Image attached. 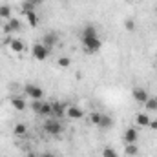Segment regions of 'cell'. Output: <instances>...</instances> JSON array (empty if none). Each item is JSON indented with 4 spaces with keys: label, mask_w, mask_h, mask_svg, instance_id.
Wrapping results in <instances>:
<instances>
[{
    "label": "cell",
    "mask_w": 157,
    "mask_h": 157,
    "mask_svg": "<svg viewBox=\"0 0 157 157\" xmlns=\"http://www.w3.org/2000/svg\"><path fill=\"white\" fill-rule=\"evenodd\" d=\"M49 53H51V49H49V48H46L42 42L35 44V46H33V49H31V55H33V59H35V60H46V59L49 57Z\"/></svg>",
    "instance_id": "7a4b0ae2"
},
{
    "label": "cell",
    "mask_w": 157,
    "mask_h": 157,
    "mask_svg": "<svg viewBox=\"0 0 157 157\" xmlns=\"http://www.w3.org/2000/svg\"><path fill=\"white\" fill-rule=\"evenodd\" d=\"M59 42V37H57V33H46L44 35V39H42V44L46 46V48H49V49H53V46Z\"/></svg>",
    "instance_id": "7c38bea8"
},
{
    "label": "cell",
    "mask_w": 157,
    "mask_h": 157,
    "mask_svg": "<svg viewBox=\"0 0 157 157\" xmlns=\"http://www.w3.org/2000/svg\"><path fill=\"white\" fill-rule=\"evenodd\" d=\"M11 106H13L17 112H22V110H26V101H24L22 97H13V99H11Z\"/></svg>",
    "instance_id": "5bb4252c"
},
{
    "label": "cell",
    "mask_w": 157,
    "mask_h": 157,
    "mask_svg": "<svg viewBox=\"0 0 157 157\" xmlns=\"http://www.w3.org/2000/svg\"><path fill=\"white\" fill-rule=\"evenodd\" d=\"M126 2H135V0H126Z\"/></svg>",
    "instance_id": "1f68e13d"
},
{
    "label": "cell",
    "mask_w": 157,
    "mask_h": 157,
    "mask_svg": "<svg viewBox=\"0 0 157 157\" xmlns=\"http://www.w3.org/2000/svg\"><path fill=\"white\" fill-rule=\"evenodd\" d=\"M57 64H59L60 68H70V64H71V59H70V57H60V59L57 60Z\"/></svg>",
    "instance_id": "603a6c76"
},
{
    "label": "cell",
    "mask_w": 157,
    "mask_h": 157,
    "mask_svg": "<svg viewBox=\"0 0 157 157\" xmlns=\"http://www.w3.org/2000/svg\"><path fill=\"white\" fill-rule=\"evenodd\" d=\"M40 115H42V117H49V115H53V112H51V102H44V104H42V108H40Z\"/></svg>",
    "instance_id": "44dd1931"
},
{
    "label": "cell",
    "mask_w": 157,
    "mask_h": 157,
    "mask_svg": "<svg viewBox=\"0 0 157 157\" xmlns=\"http://www.w3.org/2000/svg\"><path fill=\"white\" fill-rule=\"evenodd\" d=\"M155 66H157V60H155Z\"/></svg>",
    "instance_id": "d6a6232c"
},
{
    "label": "cell",
    "mask_w": 157,
    "mask_h": 157,
    "mask_svg": "<svg viewBox=\"0 0 157 157\" xmlns=\"http://www.w3.org/2000/svg\"><path fill=\"white\" fill-rule=\"evenodd\" d=\"M95 37H99V35H97V28H95L93 24H88V26L80 31V40L82 39H95Z\"/></svg>",
    "instance_id": "30bf717a"
},
{
    "label": "cell",
    "mask_w": 157,
    "mask_h": 157,
    "mask_svg": "<svg viewBox=\"0 0 157 157\" xmlns=\"http://www.w3.org/2000/svg\"><path fill=\"white\" fill-rule=\"evenodd\" d=\"M26 15V20H28V24L31 26V28H37L39 26V15L35 13V11H28V13H24Z\"/></svg>",
    "instance_id": "4fadbf2b"
},
{
    "label": "cell",
    "mask_w": 157,
    "mask_h": 157,
    "mask_svg": "<svg viewBox=\"0 0 157 157\" xmlns=\"http://www.w3.org/2000/svg\"><path fill=\"white\" fill-rule=\"evenodd\" d=\"M13 133H15L17 137H22V135H26V133H28V128H26V124H22V122L15 124V128H13Z\"/></svg>",
    "instance_id": "e0dca14e"
},
{
    "label": "cell",
    "mask_w": 157,
    "mask_h": 157,
    "mask_svg": "<svg viewBox=\"0 0 157 157\" xmlns=\"http://www.w3.org/2000/svg\"><path fill=\"white\" fill-rule=\"evenodd\" d=\"M102 157H119L117 152L113 150V148H110V146H106L104 150H102Z\"/></svg>",
    "instance_id": "cb8c5ba5"
},
{
    "label": "cell",
    "mask_w": 157,
    "mask_h": 157,
    "mask_svg": "<svg viewBox=\"0 0 157 157\" xmlns=\"http://www.w3.org/2000/svg\"><path fill=\"white\" fill-rule=\"evenodd\" d=\"M113 126V119L110 117V115H102V119H101V122H99V128H112Z\"/></svg>",
    "instance_id": "ac0fdd59"
},
{
    "label": "cell",
    "mask_w": 157,
    "mask_h": 157,
    "mask_svg": "<svg viewBox=\"0 0 157 157\" xmlns=\"http://www.w3.org/2000/svg\"><path fill=\"white\" fill-rule=\"evenodd\" d=\"M101 119H102V113H99V112H93V113L90 115V122H91V124H95V126H99Z\"/></svg>",
    "instance_id": "7402d4cb"
},
{
    "label": "cell",
    "mask_w": 157,
    "mask_h": 157,
    "mask_svg": "<svg viewBox=\"0 0 157 157\" xmlns=\"http://www.w3.org/2000/svg\"><path fill=\"white\" fill-rule=\"evenodd\" d=\"M22 9H24V13H28V11H35V4H31V2H24V4H22Z\"/></svg>",
    "instance_id": "4316f807"
},
{
    "label": "cell",
    "mask_w": 157,
    "mask_h": 157,
    "mask_svg": "<svg viewBox=\"0 0 157 157\" xmlns=\"http://www.w3.org/2000/svg\"><path fill=\"white\" fill-rule=\"evenodd\" d=\"M132 95H133V99H135L137 102H143V104H144V102L148 101V97H150V93H148L144 88H133V90H132Z\"/></svg>",
    "instance_id": "8992f818"
},
{
    "label": "cell",
    "mask_w": 157,
    "mask_h": 157,
    "mask_svg": "<svg viewBox=\"0 0 157 157\" xmlns=\"http://www.w3.org/2000/svg\"><path fill=\"white\" fill-rule=\"evenodd\" d=\"M44 132L49 133V135H60L62 133V124L55 119H48L44 122Z\"/></svg>",
    "instance_id": "3957f363"
},
{
    "label": "cell",
    "mask_w": 157,
    "mask_h": 157,
    "mask_svg": "<svg viewBox=\"0 0 157 157\" xmlns=\"http://www.w3.org/2000/svg\"><path fill=\"white\" fill-rule=\"evenodd\" d=\"M26 2H31V4H35V6H37V4H40V2H42V0H26Z\"/></svg>",
    "instance_id": "f546056e"
},
{
    "label": "cell",
    "mask_w": 157,
    "mask_h": 157,
    "mask_svg": "<svg viewBox=\"0 0 157 157\" xmlns=\"http://www.w3.org/2000/svg\"><path fill=\"white\" fill-rule=\"evenodd\" d=\"M66 115H68V119H73V121H78V119L84 117V112L78 108V106H68L66 108Z\"/></svg>",
    "instance_id": "9c48e42d"
},
{
    "label": "cell",
    "mask_w": 157,
    "mask_h": 157,
    "mask_svg": "<svg viewBox=\"0 0 157 157\" xmlns=\"http://www.w3.org/2000/svg\"><path fill=\"white\" fill-rule=\"evenodd\" d=\"M40 157H55V155H53V154H49V152H44Z\"/></svg>",
    "instance_id": "f1b7e54d"
},
{
    "label": "cell",
    "mask_w": 157,
    "mask_h": 157,
    "mask_svg": "<svg viewBox=\"0 0 157 157\" xmlns=\"http://www.w3.org/2000/svg\"><path fill=\"white\" fill-rule=\"evenodd\" d=\"M20 28H22V20L20 18H15V17H11L6 24H4V33H17V31H20Z\"/></svg>",
    "instance_id": "5b68a950"
},
{
    "label": "cell",
    "mask_w": 157,
    "mask_h": 157,
    "mask_svg": "<svg viewBox=\"0 0 157 157\" xmlns=\"http://www.w3.org/2000/svg\"><path fill=\"white\" fill-rule=\"evenodd\" d=\"M24 93L28 97H31L33 101H40L44 97V90L40 86H37V84H26L24 86Z\"/></svg>",
    "instance_id": "277c9868"
},
{
    "label": "cell",
    "mask_w": 157,
    "mask_h": 157,
    "mask_svg": "<svg viewBox=\"0 0 157 157\" xmlns=\"http://www.w3.org/2000/svg\"><path fill=\"white\" fill-rule=\"evenodd\" d=\"M124 154L130 157H135L139 154V146H137V143H132V144H126V148H124Z\"/></svg>",
    "instance_id": "2e32d148"
},
{
    "label": "cell",
    "mask_w": 157,
    "mask_h": 157,
    "mask_svg": "<svg viewBox=\"0 0 157 157\" xmlns=\"http://www.w3.org/2000/svg\"><path fill=\"white\" fill-rule=\"evenodd\" d=\"M66 108H68V104H64V102H59V101L51 102V112H53V115H55L57 119H59V117H64Z\"/></svg>",
    "instance_id": "52a82bcc"
},
{
    "label": "cell",
    "mask_w": 157,
    "mask_h": 157,
    "mask_svg": "<svg viewBox=\"0 0 157 157\" xmlns=\"http://www.w3.org/2000/svg\"><path fill=\"white\" fill-rule=\"evenodd\" d=\"M0 18H4V20H9L11 18V7L9 6H6V4L0 6Z\"/></svg>",
    "instance_id": "d6986e66"
},
{
    "label": "cell",
    "mask_w": 157,
    "mask_h": 157,
    "mask_svg": "<svg viewBox=\"0 0 157 157\" xmlns=\"http://www.w3.org/2000/svg\"><path fill=\"white\" fill-rule=\"evenodd\" d=\"M148 126H150L152 130H157V119H155V121H150V124H148Z\"/></svg>",
    "instance_id": "83f0119b"
},
{
    "label": "cell",
    "mask_w": 157,
    "mask_h": 157,
    "mask_svg": "<svg viewBox=\"0 0 157 157\" xmlns=\"http://www.w3.org/2000/svg\"><path fill=\"white\" fill-rule=\"evenodd\" d=\"M42 104H44L42 101H33V102H31V110H33L35 113H40V108H42Z\"/></svg>",
    "instance_id": "d4e9b609"
},
{
    "label": "cell",
    "mask_w": 157,
    "mask_h": 157,
    "mask_svg": "<svg viewBox=\"0 0 157 157\" xmlns=\"http://www.w3.org/2000/svg\"><path fill=\"white\" fill-rule=\"evenodd\" d=\"M28 157H39V155H37L35 152H29V154H28Z\"/></svg>",
    "instance_id": "4dcf8cb0"
},
{
    "label": "cell",
    "mask_w": 157,
    "mask_h": 157,
    "mask_svg": "<svg viewBox=\"0 0 157 157\" xmlns=\"http://www.w3.org/2000/svg\"><path fill=\"white\" fill-rule=\"evenodd\" d=\"M137 137H139V133H137V130L135 128H128L126 132H124V143L126 144H132V143H137Z\"/></svg>",
    "instance_id": "8fae6325"
},
{
    "label": "cell",
    "mask_w": 157,
    "mask_h": 157,
    "mask_svg": "<svg viewBox=\"0 0 157 157\" xmlns=\"http://www.w3.org/2000/svg\"><path fill=\"white\" fill-rule=\"evenodd\" d=\"M6 44L9 46V49H11L13 53H22V51H24V42L20 39H7Z\"/></svg>",
    "instance_id": "ba28073f"
},
{
    "label": "cell",
    "mask_w": 157,
    "mask_h": 157,
    "mask_svg": "<svg viewBox=\"0 0 157 157\" xmlns=\"http://www.w3.org/2000/svg\"><path fill=\"white\" fill-rule=\"evenodd\" d=\"M150 121H152V119L148 117V113H137V115H135V122H137V126H143V128H144V126L150 124Z\"/></svg>",
    "instance_id": "9a60e30c"
},
{
    "label": "cell",
    "mask_w": 157,
    "mask_h": 157,
    "mask_svg": "<svg viewBox=\"0 0 157 157\" xmlns=\"http://www.w3.org/2000/svg\"><path fill=\"white\" fill-rule=\"evenodd\" d=\"M124 28H126L128 31H133V29H135V22H133L132 18H126V20H124Z\"/></svg>",
    "instance_id": "484cf974"
},
{
    "label": "cell",
    "mask_w": 157,
    "mask_h": 157,
    "mask_svg": "<svg viewBox=\"0 0 157 157\" xmlns=\"http://www.w3.org/2000/svg\"><path fill=\"white\" fill-rule=\"evenodd\" d=\"M82 46H84V51L86 53H97V51H101V48H102V42L99 37H95V39H82Z\"/></svg>",
    "instance_id": "6da1fadb"
},
{
    "label": "cell",
    "mask_w": 157,
    "mask_h": 157,
    "mask_svg": "<svg viewBox=\"0 0 157 157\" xmlns=\"http://www.w3.org/2000/svg\"><path fill=\"white\" fill-rule=\"evenodd\" d=\"M144 108L150 112H157V97H148V101L144 102Z\"/></svg>",
    "instance_id": "ffe728a7"
}]
</instances>
